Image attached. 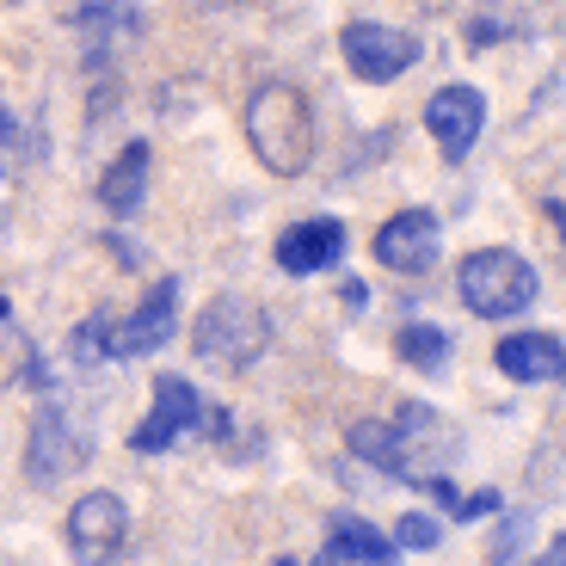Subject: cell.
Wrapping results in <instances>:
<instances>
[{
	"label": "cell",
	"instance_id": "d6986e66",
	"mask_svg": "<svg viewBox=\"0 0 566 566\" xmlns=\"http://www.w3.org/2000/svg\"><path fill=\"white\" fill-rule=\"evenodd\" d=\"M486 511H499V493H468V499H450V524H474V517H486Z\"/></svg>",
	"mask_w": 566,
	"mask_h": 566
},
{
	"label": "cell",
	"instance_id": "7a4b0ae2",
	"mask_svg": "<svg viewBox=\"0 0 566 566\" xmlns=\"http://www.w3.org/2000/svg\"><path fill=\"white\" fill-rule=\"evenodd\" d=\"M172 326H179V283L160 277L129 321L93 314V321L74 333V352H81L86 364H99V357H148V352H160V345L172 339Z\"/></svg>",
	"mask_w": 566,
	"mask_h": 566
},
{
	"label": "cell",
	"instance_id": "277c9868",
	"mask_svg": "<svg viewBox=\"0 0 566 566\" xmlns=\"http://www.w3.org/2000/svg\"><path fill=\"white\" fill-rule=\"evenodd\" d=\"M191 352L216 369H247L253 357L271 352V314L247 296H216L198 314V333H191Z\"/></svg>",
	"mask_w": 566,
	"mask_h": 566
},
{
	"label": "cell",
	"instance_id": "30bf717a",
	"mask_svg": "<svg viewBox=\"0 0 566 566\" xmlns=\"http://www.w3.org/2000/svg\"><path fill=\"white\" fill-rule=\"evenodd\" d=\"M129 542V505L117 493H86L69 505V548L81 560H112Z\"/></svg>",
	"mask_w": 566,
	"mask_h": 566
},
{
	"label": "cell",
	"instance_id": "ba28073f",
	"mask_svg": "<svg viewBox=\"0 0 566 566\" xmlns=\"http://www.w3.org/2000/svg\"><path fill=\"white\" fill-rule=\"evenodd\" d=\"M185 431H203V395L185 382V376H155V407H148V419L136 424L129 450L160 455V450H172Z\"/></svg>",
	"mask_w": 566,
	"mask_h": 566
},
{
	"label": "cell",
	"instance_id": "9c48e42d",
	"mask_svg": "<svg viewBox=\"0 0 566 566\" xmlns=\"http://www.w3.org/2000/svg\"><path fill=\"white\" fill-rule=\"evenodd\" d=\"M424 129L443 148V160H468V148L486 129V93L481 86H438L424 105Z\"/></svg>",
	"mask_w": 566,
	"mask_h": 566
},
{
	"label": "cell",
	"instance_id": "9a60e30c",
	"mask_svg": "<svg viewBox=\"0 0 566 566\" xmlns=\"http://www.w3.org/2000/svg\"><path fill=\"white\" fill-rule=\"evenodd\" d=\"M395 536H382V530H369L364 517H339L333 524V536H326V548H321V560L326 566H345V560H364V566H382V560H395Z\"/></svg>",
	"mask_w": 566,
	"mask_h": 566
},
{
	"label": "cell",
	"instance_id": "e0dca14e",
	"mask_svg": "<svg viewBox=\"0 0 566 566\" xmlns=\"http://www.w3.org/2000/svg\"><path fill=\"white\" fill-rule=\"evenodd\" d=\"M345 443H352V455H364V462H376V468H388V455H395V438H388V424H382V419L345 424Z\"/></svg>",
	"mask_w": 566,
	"mask_h": 566
},
{
	"label": "cell",
	"instance_id": "3957f363",
	"mask_svg": "<svg viewBox=\"0 0 566 566\" xmlns=\"http://www.w3.org/2000/svg\"><path fill=\"white\" fill-rule=\"evenodd\" d=\"M455 290H462L468 314H481V321H511V314H524L536 302L542 277L524 253H511V247H481V253H468L455 265Z\"/></svg>",
	"mask_w": 566,
	"mask_h": 566
},
{
	"label": "cell",
	"instance_id": "5bb4252c",
	"mask_svg": "<svg viewBox=\"0 0 566 566\" xmlns=\"http://www.w3.org/2000/svg\"><path fill=\"white\" fill-rule=\"evenodd\" d=\"M148 167H155L148 142H129L124 155L105 167V179H99V203H105V210H112V216H136L142 191H148Z\"/></svg>",
	"mask_w": 566,
	"mask_h": 566
},
{
	"label": "cell",
	"instance_id": "8992f818",
	"mask_svg": "<svg viewBox=\"0 0 566 566\" xmlns=\"http://www.w3.org/2000/svg\"><path fill=\"white\" fill-rule=\"evenodd\" d=\"M339 50H345V69L369 86L400 81V74L419 62V38H407V31H395V25H376V19H352V25L339 31Z\"/></svg>",
	"mask_w": 566,
	"mask_h": 566
},
{
	"label": "cell",
	"instance_id": "ac0fdd59",
	"mask_svg": "<svg viewBox=\"0 0 566 566\" xmlns=\"http://www.w3.org/2000/svg\"><path fill=\"white\" fill-rule=\"evenodd\" d=\"M438 542H443V524L424 517V511H412V517L395 524V548H438Z\"/></svg>",
	"mask_w": 566,
	"mask_h": 566
},
{
	"label": "cell",
	"instance_id": "52a82bcc",
	"mask_svg": "<svg viewBox=\"0 0 566 566\" xmlns=\"http://www.w3.org/2000/svg\"><path fill=\"white\" fill-rule=\"evenodd\" d=\"M81 468H86V431L62 407H38V419H31V443H25L31 486L50 493L56 481H69V474H81Z\"/></svg>",
	"mask_w": 566,
	"mask_h": 566
},
{
	"label": "cell",
	"instance_id": "7c38bea8",
	"mask_svg": "<svg viewBox=\"0 0 566 566\" xmlns=\"http://www.w3.org/2000/svg\"><path fill=\"white\" fill-rule=\"evenodd\" d=\"M345 259V222H333V216H308V222L283 228L277 241V265L290 271V277H308V271H326Z\"/></svg>",
	"mask_w": 566,
	"mask_h": 566
},
{
	"label": "cell",
	"instance_id": "2e32d148",
	"mask_svg": "<svg viewBox=\"0 0 566 566\" xmlns=\"http://www.w3.org/2000/svg\"><path fill=\"white\" fill-rule=\"evenodd\" d=\"M395 352H400V364H412L419 376H438V369L450 364V333L431 326V321H412L395 333Z\"/></svg>",
	"mask_w": 566,
	"mask_h": 566
},
{
	"label": "cell",
	"instance_id": "4fadbf2b",
	"mask_svg": "<svg viewBox=\"0 0 566 566\" xmlns=\"http://www.w3.org/2000/svg\"><path fill=\"white\" fill-rule=\"evenodd\" d=\"M499 369L511 382H554L566 369V352L554 333H511V339H499Z\"/></svg>",
	"mask_w": 566,
	"mask_h": 566
},
{
	"label": "cell",
	"instance_id": "6da1fadb",
	"mask_svg": "<svg viewBox=\"0 0 566 566\" xmlns=\"http://www.w3.org/2000/svg\"><path fill=\"white\" fill-rule=\"evenodd\" d=\"M247 142L265 172L277 179H302L314 160V112L302 99V86L290 81H265L247 105Z\"/></svg>",
	"mask_w": 566,
	"mask_h": 566
},
{
	"label": "cell",
	"instance_id": "5b68a950",
	"mask_svg": "<svg viewBox=\"0 0 566 566\" xmlns=\"http://www.w3.org/2000/svg\"><path fill=\"white\" fill-rule=\"evenodd\" d=\"M388 438H395L388 474H400V481H412V486L443 481V468L455 462V431L443 424V412H431L424 400L400 407V419L388 424Z\"/></svg>",
	"mask_w": 566,
	"mask_h": 566
},
{
	"label": "cell",
	"instance_id": "8fae6325",
	"mask_svg": "<svg viewBox=\"0 0 566 566\" xmlns=\"http://www.w3.org/2000/svg\"><path fill=\"white\" fill-rule=\"evenodd\" d=\"M438 241H443V228L431 210H400L376 228V259L388 271H431L438 265Z\"/></svg>",
	"mask_w": 566,
	"mask_h": 566
}]
</instances>
